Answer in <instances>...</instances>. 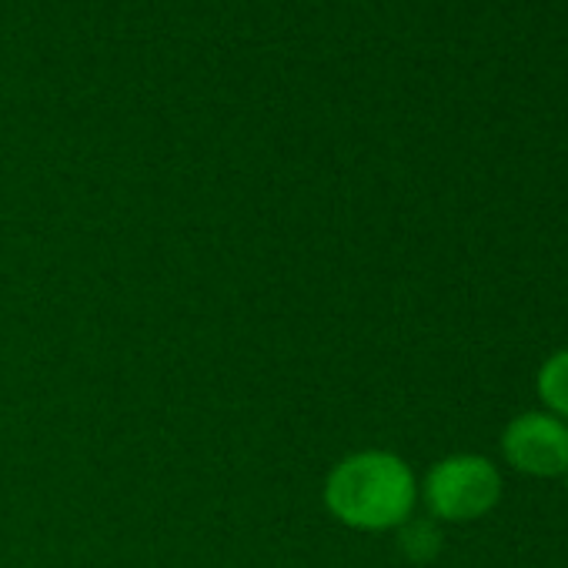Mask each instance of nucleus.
I'll return each mask as SVG.
<instances>
[{"mask_svg":"<svg viewBox=\"0 0 568 568\" xmlns=\"http://www.w3.org/2000/svg\"><path fill=\"white\" fill-rule=\"evenodd\" d=\"M422 495L435 518L475 521L501 501V475L485 455H448L432 465Z\"/></svg>","mask_w":568,"mask_h":568,"instance_id":"obj_2","label":"nucleus"},{"mask_svg":"<svg viewBox=\"0 0 568 568\" xmlns=\"http://www.w3.org/2000/svg\"><path fill=\"white\" fill-rule=\"evenodd\" d=\"M535 392H538L541 405L548 408V415L568 422V348L545 358V365L538 368V378H535Z\"/></svg>","mask_w":568,"mask_h":568,"instance_id":"obj_4","label":"nucleus"},{"mask_svg":"<svg viewBox=\"0 0 568 568\" xmlns=\"http://www.w3.org/2000/svg\"><path fill=\"white\" fill-rule=\"evenodd\" d=\"M565 488H568V471H565Z\"/></svg>","mask_w":568,"mask_h":568,"instance_id":"obj_6","label":"nucleus"},{"mask_svg":"<svg viewBox=\"0 0 568 568\" xmlns=\"http://www.w3.org/2000/svg\"><path fill=\"white\" fill-rule=\"evenodd\" d=\"M402 548L412 561H428L442 548V535L432 521H412L402 535Z\"/></svg>","mask_w":568,"mask_h":568,"instance_id":"obj_5","label":"nucleus"},{"mask_svg":"<svg viewBox=\"0 0 568 568\" xmlns=\"http://www.w3.org/2000/svg\"><path fill=\"white\" fill-rule=\"evenodd\" d=\"M418 501L415 471L395 452L368 448L342 458L325 481L328 511L362 531L398 528Z\"/></svg>","mask_w":568,"mask_h":568,"instance_id":"obj_1","label":"nucleus"},{"mask_svg":"<svg viewBox=\"0 0 568 568\" xmlns=\"http://www.w3.org/2000/svg\"><path fill=\"white\" fill-rule=\"evenodd\" d=\"M505 462L531 478H555L568 471V422L548 412H525L501 432Z\"/></svg>","mask_w":568,"mask_h":568,"instance_id":"obj_3","label":"nucleus"}]
</instances>
